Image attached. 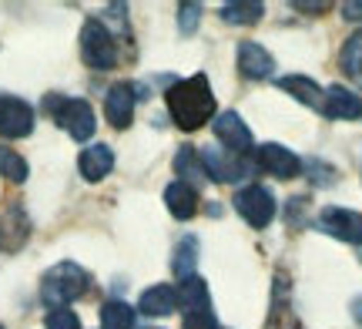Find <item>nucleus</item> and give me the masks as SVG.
Instances as JSON below:
<instances>
[{"instance_id": "obj_1", "label": "nucleus", "mask_w": 362, "mask_h": 329, "mask_svg": "<svg viewBox=\"0 0 362 329\" xmlns=\"http://www.w3.org/2000/svg\"><path fill=\"white\" fill-rule=\"evenodd\" d=\"M165 101H168L171 121L181 132H198V128H205V121L215 118V94H211V84L205 74L171 84Z\"/></svg>"}, {"instance_id": "obj_2", "label": "nucleus", "mask_w": 362, "mask_h": 329, "mask_svg": "<svg viewBox=\"0 0 362 329\" xmlns=\"http://www.w3.org/2000/svg\"><path fill=\"white\" fill-rule=\"evenodd\" d=\"M88 286H90L88 269H81L78 262H57L40 279V299L51 309H61V306H71L78 296H84Z\"/></svg>"}, {"instance_id": "obj_3", "label": "nucleus", "mask_w": 362, "mask_h": 329, "mask_svg": "<svg viewBox=\"0 0 362 329\" xmlns=\"http://www.w3.org/2000/svg\"><path fill=\"white\" fill-rule=\"evenodd\" d=\"M81 57L94 71H111L117 64V40L111 37V30L98 17L84 21V27H81Z\"/></svg>"}, {"instance_id": "obj_4", "label": "nucleus", "mask_w": 362, "mask_h": 329, "mask_svg": "<svg viewBox=\"0 0 362 329\" xmlns=\"http://www.w3.org/2000/svg\"><path fill=\"white\" fill-rule=\"evenodd\" d=\"M198 155H202V165L208 171V182H218V185L245 182L248 175L255 171V161H248L245 155H232L221 145H205Z\"/></svg>"}, {"instance_id": "obj_5", "label": "nucleus", "mask_w": 362, "mask_h": 329, "mask_svg": "<svg viewBox=\"0 0 362 329\" xmlns=\"http://www.w3.org/2000/svg\"><path fill=\"white\" fill-rule=\"evenodd\" d=\"M54 121L74 142H88L94 134V108L84 98H54Z\"/></svg>"}, {"instance_id": "obj_6", "label": "nucleus", "mask_w": 362, "mask_h": 329, "mask_svg": "<svg viewBox=\"0 0 362 329\" xmlns=\"http://www.w3.org/2000/svg\"><path fill=\"white\" fill-rule=\"evenodd\" d=\"M275 195H272L265 185H248L235 195V212L245 219L252 229H265V225L275 219Z\"/></svg>"}, {"instance_id": "obj_7", "label": "nucleus", "mask_w": 362, "mask_h": 329, "mask_svg": "<svg viewBox=\"0 0 362 329\" xmlns=\"http://www.w3.org/2000/svg\"><path fill=\"white\" fill-rule=\"evenodd\" d=\"M319 229L325 236L349 242V246H362V212L342 209V205H325L319 215Z\"/></svg>"}, {"instance_id": "obj_8", "label": "nucleus", "mask_w": 362, "mask_h": 329, "mask_svg": "<svg viewBox=\"0 0 362 329\" xmlns=\"http://www.w3.org/2000/svg\"><path fill=\"white\" fill-rule=\"evenodd\" d=\"M255 165L262 171H269L272 178H296L298 171H302V158H298L296 151L285 145H275V142L255 148Z\"/></svg>"}, {"instance_id": "obj_9", "label": "nucleus", "mask_w": 362, "mask_h": 329, "mask_svg": "<svg viewBox=\"0 0 362 329\" xmlns=\"http://www.w3.org/2000/svg\"><path fill=\"white\" fill-rule=\"evenodd\" d=\"M215 134H218V142L225 151H232V155H245L252 151V132L245 128V121L238 111H221L215 115Z\"/></svg>"}, {"instance_id": "obj_10", "label": "nucleus", "mask_w": 362, "mask_h": 329, "mask_svg": "<svg viewBox=\"0 0 362 329\" xmlns=\"http://www.w3.org/2000/svg\"><path fill=\"white\" fill-rule=\"evenodd\" d=\"M30 132H34V108L21 98H0V134L27 138Z\"/></svg>"}, {"instance_id": "obj_11", "label": "nucleus", "mask_w": 362, "mask_h": 329, "mask_svg": "<svg viewBox=\"0 0 362 329\" xmlns=\"http://www.w3.org/2000/svg\"><path fill=\"white\" fill-rule=\"evenodd\" d=\"M134 105H138V91L121 81L115 88H107V94H104V118L124 132L131 121H134Z\"/></svg>"}, {"instance_id": "obj_12", "label": "nucleus", "mask_w": 362, "mask_h": 329, "mask_svg": "<svg viewBox=\"0 0 362 329\" xmlns=\"http://www.w3.org/2000/svg\"><path fill=\"white\" fill-rule=\"evenodd\" d=\"M238 74L248 81H265L275 74V57H272L259 40H242L238 44Z\"/></svg>"}, {"instance_id": "obj_13", "label": "nucleus", "mask_w": 362, "mask_h": 329, "mask_svg": "<svg viewBox=\"0 0 362 329\" xmlns=\"http://www.w3.org/2000/svg\"><path fill=\"white\" fill-rule=\"evenodd\" d=\"M322 111L332 121H356L362 118V98L356 91H349L346 84H332V88H325Z\"/></svg>"}, {"instance_id": "obj_14", "label": "nucleus", "mask_w": 362, "mask_h": 329, "mask_svg": "<svg viewBox=\"0 0 362 329\" xmlns=\"http://www.w3.org/2000/svg\"><path fill=\"white\" fill-rule=\"evenodd\" d=\"M275 84H279L285 94H292L298 105L312 108V111H322V105H325V88H319V84H315L309 74H285V78H279Z\"/></svg>"}, {"instance_id": "obj_15", "label": "nucleus", "mask_w": 362, "mask_h": 329, "mask_svg": "<svg viewBox=\"0 0 362 329\" xmlns=\"http://www.w3.org/2000/svg\"><path fill=\"white\" fill-rule=\"evenodd\" d=\"M111 168H115V151H111L107 145H90V148L81 151L78 171L88 178V182H101V178H107Z\"/></svg>"}, {"instance_id": "obj_16", "label": "nucleus", "mask_w": 362, "mask_h": 329, "mask_svg": "<svg viewBox=\"0 0 362 329\" xmlns=\"http://www.w3.org/2000/svg\"><path fill=\"white\" fill-rule=\"evenodd\" d=\"M165 205H168V212L175 219L188 222V219L198 215V188H192V185H185V182H171L165 188Z\"/></svg>"}, {"instance_id": "obj_17", "label": "nucleus", "mask_w": 362, "mask_h": 329, "mask_svg": "<svg viewBox=\"0 0 362 329\" xmlns=\"http://www.w3.org/2000/svg\"><path fill=\"white\" fill-rule=\"evenodd\" d=\"M175 306H178L175 289L165 286V282H158V286H151V289L141 292L138 309H141V316H171V313H175Z\"/></svg>"}, {"instance_id": "obj_18", "label": "nucleus", "mask_w": 362, "mask_h": 329, "mask_svg": "<svg viewBox=\"0 0 362 329\" xmlns=\"http://www.w3.org/2000/svg\"><path fill=\"white\" fill-rule=\"evenodd\" d=\"M175 299H178L181 313H198V309H211V299H208V282L205 279H181L178 292H175Z\"/></svg>"}, {"instance_id": "obj_19", "label": "nucleus", "mask_w": 362, "mask_h": 329, "mask_svg": "<svg viewBox=\"0 0 362 329\" xmlns=\"http://www.w3.org/2000/svg\"><path fill=\"white\" fill-rule=\"evenodd\" d=\"M175 171H178V182L192 185V188L208 182V171H205V165H202V155H198L192 145L178 148V155H175Z\"/></svg>"}, {"instance_id": "obj_20", "label": "nucleus", "mask_w": 362, "mask_h": 329, "mask_svg": "<svg viewBox=\"0 0 362 329\" xmlns=\"http://www.w3.org/2000/svg\"><path fill=\"white\" fill-rule=\"evenodd\" d=\"M194 265H198V238L194 236H181L178 246H175V276L178 279H192L194 276Z\"/></svg>"}, {"instance_id": "obj_21", "label": "nucleus", "mask_w": 362, "mask_h": 329, "mask_svg": "<svg viewBox=\"0 0 362 329\" xmlns=\"http://www.w3.org/2000/svg\"><path fill=\"white\" fill-rule=\"evenodd\" d=\"M265 7L255 0H232V4H221V21L225 24H259Z\"/></svg>"}, {"instance_id": "obj_22", "label": "nucleus", "mask_w": 362, "mask_h": 329, "mask_svg": "<svg viewBox=\"0 0 362 329\" xmlns=\"http://www.w3.org/2000/svg\"><path fill=\"white\" fill-rule=\"evenodd\" d=\"M339 64H342V71H346L356 84H362V27L359 30H352L349 37H346Z\"/></svg>"}, {"instance_id": "obj_23", "label": "nucleus", "mask_w": 362, "mask_h": 329, "mask_svg": "<svg viewBox=\"0 0 362 329\" xmlns=\"http://www.w3.org/2000/svg\"><path fill=\"white\" fill-rule=\"evenodd\" d=\"M134 326V309L124 299H111L101 306V329H131Z\"/></svg>"}, {"instance_id": "obj_24", "label": "nucleus", "mask_w": 362, "mask_h": 329, "mask_svg": "<svg viewBox=\"0 0 362 329\" xmlns=\"http://www.w3.org/2000/svg\"><path fill=\"white\" fill-rule=\"evenodd\" d=\"M0 171H4V178L13 185L27 182V161L17 155V151H11V148H0Z\"/></svg>"}, {"instance_id": "obj_25", "label": "nucleus", "mask_w": 362, "mask_h": 329, "mask_svg": "<svg viewBox=\"0 0 362 329\" xmlns=\"http://www.w3.org/2000/svg\"><path fill=\"white\" fill-rule=\"evenodd\" d=\"M44 326L47 329H81V319L71 306H61V309H51L44 316Z\"/></svg>"}, {"instance_id": "obj_26", "label": "nucleus", "mask_w": 362, "mask_h": 329, "mask_svg": "<svg viewBox=\"0 0 362 329\" xmlns=\"http://www.w3.org/2000/svg\"><path fill=\"white\" fill-rule=\"evenodd\" d=\"M205 7L202 4H181L178 7V30L181 34H194L198 30V21H202Z\"/></svg>"}, {"instance_id": "obj_27", "label": "nucleus", "mask_w": 362, "mask_h": 329, "mask_svg": "<svg viewBox=\"0 0 362 329\" xmlns=\"http://www.w3.org/2000/svg\"><path fill=\"white\" fill-rule=\"evenodd\" d=\"M181 326L185 329H218V323H215V313H211V309H198V313H185Z\"/></svg>"}, {"instance_id": "obj_28", "label": "nucleus", "mask_w": 362, "mask_h": 329, "mask_svg": "<svg viewBox=\"0 0 362 329\" xmlns=\"http://www.w3.org/2000/svg\"><path fill=\"white\" fill-rule=\"evenodd\" d=\"M309 178H312L315 185H322V188H325V185H332V182H336V168L315 158V161L309 165Z\"/></svg>"}, {"instance_id": "obj_29", "label": "nucleus", "mask_w": 362, "mask_h": 329, "mask_svg": "<svg viewBox=\"0 0 362 329\" xmlns=\"http://www.w3.org/2000/svg\"><path fill=\"white\" fill-rule=\"evenodd\" d=\"M342 17L352 21V24H362V0H349V4H342Z\"/></svg>"}, {"instance_id": "obj_30", "label": "nucleus", "mask_w": 362, "mask_h": 329, "mask_svg": "<svg viewBox=\"0 0 362 329\" xmlns=\"http://www.w3.org/2000/svg\"><path fill=\"white\" fill-rule=\"evenodd\" d=\"M298 11H305V13H322L329 11V4H296Z\"/></svg>"}, {"instance_id": "obj_31", "label": "nucleus", "mask_w": 362, "mask_h": 329, "mask_svg": "<svg viewBox=\"0 0 362 329\" xmlns=\"http://www.w3.org/2000/svg\"><path fill=\"white\" fill-rule=\"evenodd\" d=\"M352 313H359L356 319H359V326H362V299H356V303H352Z\"/></svg>"}, {"instance_id": "obj_32", "label": "nucleus", "mask_w": 362, "mask_h": 329, "mask_svg": "<svg viewBox=\"0 0 362 329\" xmlns=\"http://www.w3.org/2000/svg\"><path fill=\"white\" fill-rule=\"evenodd\" d=\"M0 329H4V326H0Z\"/></svg>"}, {"instance_id": "obj_33", "label": "nucleus", "mask_w": 362, "mask_h": 329, "mask_svg": "<svg viewBox=\"0 0 362 329\" xmlns=\"http://www.w3.org/2000/svg\"><path fill=\"white\" fill-rule=\"evenodd\" d=\"M218 329H221V326H218Z\"/></svg>"}]
</instances>
